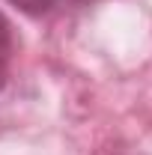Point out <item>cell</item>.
<instances>
[{"instance_id":"obj_2","label":"cell","mask_w":152,"mask_h":155,"mask_svg":"<svg viewBox=\"0 0 152 155\" xmlns=\"http://www.w3.org/2000/svg\"><path fill=\"white\" fill-rule=\"evenodd\" d=\"M12 48H15V39H12V24H9V18L0 12V90H3V84H6V75H9Z\"/></svg>"},{"instance_id":"obj_1","label":"cell","mask_w":152,"mask_h":155,"mask_svg":"<svg viewBox=\"0 0 152 155\" xmlns=\"http://www.w3.org/2000/svg\"><path fill=\"white\" fill-rule=\"evenodd\" d=\"M12 6H18L24 15H51L57 9H66V6H78L84 0H9Z\"/></svg>"}]
</instances>
